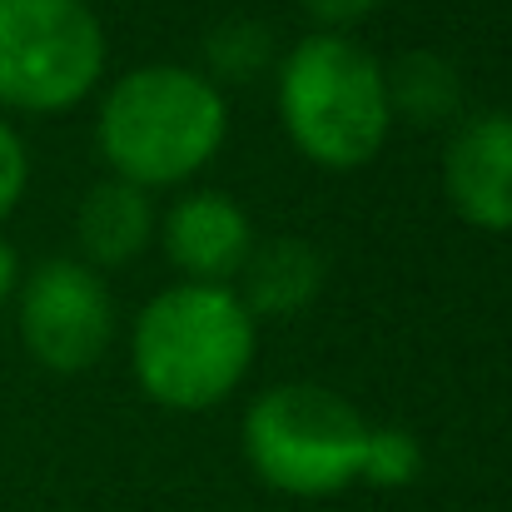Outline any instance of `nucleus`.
<instances>
[{"mask_svg": "<svg viewBox=\"0 0 512 512\" xmlns=\"http://www.w3.org/2000/svg\"><path fill=\"white\" fill-rule=\"evenodd\" d=\"M229 135L224 90L189 65H140L120 75L95 115V145L115 179L135 189H170L204 170Z\"/></svg>", "mask_w": 512, "mask_h": 512, "instance_id": "1", "label": "nucleus"}, {"mask_svg": "<svg viewBox=\"0 0 512 512\" xmlns=\"http://www.w3.org/2000/svg\"><path fill=\"white\" fill-rule=\"evenodd\" d=\"M259 353V319L229 284H170L160 289L135 329L130 368L150 403L170 413H204L224 403Z\"/></svg>", "mask_w": 512, "mask_h": 512, "instance_id": "2", "label": "nucleus"}, {"mask_svg": "<svg viewBox=\"0 0 512 512\" xmlns=\"http://www.w3.org/2000/svg\"><path fill=\"white\" fill-rule=\"evenodd\" d=\"M279 120L309 165L363 170L393 130L383 65L353 35H304L279 60Z\"/></svg>", "mask_w": 512, "mask_h": 512, "instance_id": "3", "label": "nucleus"}, {"mask_svg": "<svg viewBox=\"0 0 512 512\" xmlns=\"http://www.w3.org/2000/svg\"><path fill=\"white\" fill-rule=\"evenodd\" d=\"M244 458L254 478L284 498H334L363 478L368 423L319 383H274L244 408Z\"/></svg>", "mask_w": 512, "mask_h": 512, "instance_id": "4", "label": "nucleus"}, {"mask_svg": "<svg viewBox=\"0 0 512 512\" xmlns=\"http://www.w3.org/2000/svg\"><path fill=\"white\" fill-rule=\"evenodd\" d=\"M110 40L90 0H0V105L60 115L105 80Z\"/></svg>", "mask_w": 512, "mask_h": 512, "instance_id": "5", "label": "nucleus"}, {"mask_svg": "<svg viewBox=\"0 0 512 512\" xmlns=\"http://www.w3.org/2000/svg\"><path fill=\"white\" fill-rule=\"evenodd\" d=\"M20 294V343L50 373H85L115 339V299L85 259H45Z\"/></svg>", "mask_w": 512, "mask_h": 512, "instance_id": "6", "label": "nucleus"}, {"mask_svg": "<svg viewBox=\"0 0 512 512\" xmlns=\"http://www.w3.org/2000/svg\"><path fill=\"white\" fill-rule=\"evenodd\" d=\"M443 194L473 229H512V110H478L458 120L443 150Z\"/></svg>", "mask_w": 512, "mask_h": 512, "instance_id": "7", "label": "nucleus"}, {"mask_svg": "<svg viewBox=\"0 0 512 512\" xmlns=\"http://www.w3.org/2000/svg\"><path fill=\"white\" fill-rule=\"evenodd\" d=\"M160 239H165V259L184 274V284H229L239 279L254 249V224L234 194L189 189L165 209Z\"/></svg>", "mask_w": 512, "mask_h": 512, "instance_id": "8", "label": "nucleus"}, {"mask_svg": "<svg viewBox=\"0 0 512 512\" xmlns=\"http://www.w3.org/2000/svg\"><path fill=\"white\" fill-rule=\"evenodd\" d=\"M324 289V259L309 239L299 234H274V239H254L244 269H239V299L244 309L259 319H289L299 309H309Z\"/></svg>", "mask_w": 512, "mask_h": 512, "instance_id": "9", "label": "nucleus"}, {"mask_svg": "<svg viewBox=\"0 0 512 512\" xmlns=\"http://www.w3.org/2000/svg\"><path fill=\"white\" fill-rule=\"evenodd\" d=\"M150 234H155V204L145 189H135L115 174L85 189V199L75 209V239L95 274L130 264L150 244Z\"/></svg>", "mask_w": 512, "mask_h": 512, "instance_id": "10", "label": "nucleus"}, {"mask_svg": "<svg viewBox=\"0 0 512 512\" xmlns=\"http://www.w3.org/2000/svg\"><path fill=\"white\" fill-rule=\"evenodd\" d=\"M383 85H388L393 120L403 115L413 125H443L463 105V75L438 50H408L403 60L383 70Z\"/></svg>", "mask_w": 512, "mask_h": 512, "instance_id": "11", "label": "nucleus"}, {"mask_svg": "<svg viewBox=\"0 0 512 512\" xmlns=\"http://www.w3.org/2000/svg\"><path fill=\"white\" fill-rule=\"evenodd\" d=\"M274 65V30L259 20H219L204 35V75L224 85H249Z\"/></svg>", "mask_w": 512, "mask_h": 512, "instance_id": "12", "label": "nucleus"}, {"mask_svg": "<svg viewBox=\"0 0 512 512\" xmlns=\"http://www.w3.org/2000/svg\"><path fill=\"white\" fill-rule=\"evenodd\" d=\"M418 473H423V443L408 428H368L363 483H373V488H408Z\"/></svg>", "mask_w": 512, "mask_h": 512, "instance_id": "13", "label": "nucleus"}, {"mask_svg": "<svg viewBox=\"0 0 512 512\" xmlns=\"http://www.w3.org/2000/svg\"><path fill=\"white\" fill-rule=\"evenodd\" d=\"M30 184V150L20 140V130L10 120H0V219L15 214V204L25 199Z\"/></svg>", "mask_w": 512, "mask_h": 512, "instance_id": "14", "label": "nucleus"}, {"mask_svg": "<svg viewBox=\"0 0 512 512\" xmlns=\"http://www.w3.org/2000/svg\"><path fill=\"white\" fill-rule=\"evenodd\" d=\"M299 5L329 35H348V25H358V20H368L378 10V0H299Z\"/></svg>", "mask_w": 512, "mask_h": 512, "instance_id": "15", "label": "nucleus"}, {"mask_svg": "<svg viewBox=\"0 0 512 512\" xmlns=\"http://www.w3.org/2000/svg\"><path fill=\"white\" fill-rule=\"evenodd\" d=\"M15 289H20V259H15V249L0 239V304H5Z\"/></svg>", "mask_w": 512, "mask_h": 512, "instance_id": "16", "label": "nucleus"}]
</instances>
